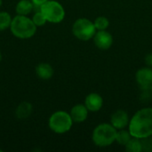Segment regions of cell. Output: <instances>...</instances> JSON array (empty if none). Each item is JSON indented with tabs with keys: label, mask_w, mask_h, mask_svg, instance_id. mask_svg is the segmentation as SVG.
<instances>
[{
	"label": "cell",
	"mask_w": 152,
	"mask_h": 152,
	"mask_svg": "<svg viewBox=\"0 0 152 152\" xmlns=\"http://www.w3.org/2000/svg\"><path fill=\"white\" fill-rule=\"evenodd\" d=\"M141 140H142V151L152 152V135Z\"/></svg>",
	"instance_id": "20"
},
{
	"label": "cell",
	"mask_w": 152,
	"mask_h": 152,
	"mask_svg": "<svg viewBox=\"0 0 152 152\" xmlns=\"http://www.w3.org/2000/svg\"><path fill=\"white\" fill-rule=\"evenodd\" d=\"M118 130L110 123L99 124L92 133V141L99 148H106L116 142Z\"/></svg>",
	"instance_id": "3"
},
{
	"label": "cell",
	"mask_w": 152,
	"mask_h": 152,
	"mask_svg": "<svg viewBox=\"0 0 152 152\" xmlns=\"http://www.w3.org/2000/svg\"><path fill=\"white\" fill-rule=\"evenodd\" d=\"M130 118L128 113L124 110H118L110 117V124L117 129H124L128 126Z\"/></svg>",
	"instance_id": "9"
},
{
	"label": "cell",
	"mask_w": 152,
	"mask_h": 152,
	"mask_svg": "<svg viewBox=\"0 0 152 152\" xmlns=\"http://www.w3.org/2000/svg\"><path fill=\"white\" fill-rule=\"evenodd\" d=\"M53 73H54L53 68L49 63L42 62L36 67V74L40 79L48 80L53 76Z\"/></svg>",
	"instance_id": "12"
},
{
	"label": "cell",
	"mask_w": 152,
	"mask_h": 152,
	"mask_svg": "<svg viewBox=\"0 0 152 152\" xmlns=\"http://www.w3.org/2000/svg\"><path fill=\"white\" fill-rule=\"evenodd\" d=\"M135 81L141 89H151L152 86V68L143 67L135 73Z\"/></svg>",
	"instance_id": "8"
},
{
	"label": "cell",
	"mask_w": 152,
	"mask_h": 152,
	"mask_svg": "<svg viewBox=\"0 0 152 152\" xmlns=\"http://www.w3.org/2000/svg\"><path fill=\"white\" fill-rule=\"evenodd\" d=\"M32 104L28 102H20L15 110V116L19 119H26L30 117L32 113Z\"/></svg>",
	"instance_id": "13"
},
{
	"label": "cell",
	"mask_w": 152,
	"mask_h": 152,
	"mask_svg": "<svg viewBox=\"0 0 152 152\" xmlns=\"http://www.w3.org/2000/svg\"><path fill=\"white\" fill-rule=\"evenodd\" d=\"M1 5H2V0H0V7H1Z\"/></svg>",
	"instance_id": "24"
},
{
	"label": "cell",
	"mask_w": 152,
	"mask_h": 152,
	"mask_svg": "<svg viewBox=\"0 0 152 152\" xmlns=\"http://www.w3.org/2000/svg\"><path fill=\"white\" fill-rule=\"evenodd\" d=\"M1 60H2V53H1V51H0V62H1Z\"/></svg>",
	"instance_id": "23"
},
{
	"label": "cell",
	"mask_w": 152,
	"mask_h": 152,
	"mask_svg": "<svg viewBox=\"0 0 152 152\" xmlns=\"http://www.w3.org/2000/svg\"><path fill=\"white\" fill-rule=\"evenodd\" d=\"M144 62L146 66L152 68V53H149L144 57Z\"/></svg>",
	"instance_id": "21"
},
{
	"label": "cell",
	"mask_w": 152,
	"mask_h": 152,
	"mask_svg": "<svg viewBox=\"0 0 152 152\" xmlns=\"http://www.w3.org/2000/svg\"><path fill=\"white\" fill-rule=\"evenodd\" d=\"M128 131L133 137L143 139L152 135V108L137 110L130 118Z\"/></svg>",
	"instance_id": "1"
},
{
	"label": "cell",
	"mask_w": 152,
	"mask_h": 152,
	"mask_svg": "<svg viewBox=\"0 0 152 152\" xmlns=\"http://www.w3.org/2000/svg\"><path fill=\"white\" fill-rule=\"evenodd\" d=\"M89 110L85 104H76L70 110V117L74 123H82L85 122L88 118Z\"/></svg>",
	"instance_id": "11"
},
{
	"label": "cell",
	"mask_w": 152,
	"mask_h": 152,
	"mask_svg": "<svg viewBox=\"0 0 152 152\" xmlns=\"http://www.w3.org/2000/svg\"><path fill=\"white\" fill-rule=\"evenodd\" d=\"M87 110L91 112H97L103 106V98L97 93H90L85 98V103Z\"/></svg>",
	"instance_id": "10"
},
{
	"label": "cell",
	"mask_w": 152,
	"mask_h": 152,
	"mask_svg": "<svg viewBox=\"0 0 152 152\" xmlns=\"http://www.w3.org/2000/svg\"><path fill=\"white\" fill-rule=\"evenodd\" d=\"M96 31L94 21L86 18H79L76 20L72 25V33L74 37L81 41L93 39Z\"/></svg>",
	"instance_id": "6"
},
{
	"label": "cell",
	"mask_w": 152,
	"mask_h": 152,
	"mask_svg": "<svg viewBox=\"0 0 152 152\" xmlns=\"http://www.w3.org/2000/svg\"><path fill=\"white\" fill-rule=\"evenodd\" d=\"M39 9L45 15L46 20L51 23H60L65 18L64 7L58 1L48 0L44 3Z\"/></svg>",
	"instance_id": "5"
},
{
	"label": "cell",
	"mask_w": 152,
	"mask_h": 152,
	"mask_svg": "<svg viewBox=\"0 0 152 152\" xmlns=\"http://www.w3.org/2000/svg\"><path fill=\"white\" fill-rule=\"evenodd\" d=\"M125 148L127 152H142V140L132 136L129 142L125 145Z\"/></svg>",
	"instance_id": "15"
},
{
	"label": "cell",
	"mask_w": 152,
	"mask_h": 152,
	"mask_svg": "<svg viewBox=\"0 0 152 152\" xmlns=\"http://www.w3.org/2000/svg\"><path fill=\"white\" fill-rule=\"evenodd\" d=\"M131 138H132V135H131V134L129 133L128 130H126L125 128L124 129L118 130L117 135H116V142L119 145L125 146L129 142V140Z\"/></svg>",
	"instance_id": "16"
},
{
	"label": "cell",
	"mask_w": 152,
	"mask_h": 152,
	"mask_svg": "<svg viewBox=\"0 0 152 152\" xmlns=\"http://www.w3.org/2000/svg\"><path fill=\"white\" fill-rule=\"evenodd\" d=\"M73 120L70 117V114L64 110L55 111L51 115L48 120V126L50 129L58 134H63L68 133L72 126Z\"/></svg>",
	"instance_id": "4"
},
{
	"label": "cell",
	"mask_w": 152,
	"mask_h": 152,
	"mask_svg": "<svg viewBox=\"0 0 152 152\" xmlns=\"http://www.w3.org/2000/svg\"><path fill=\"white\" fill-rule=\"evenodd\" d=\"M46 1H48V0H31V2L34 4V5H36V6H38V7H40L44 3H45Z\"/></svg>",
	"instance_id": "22"
},
{
	"label": "cell",
	"mask_w": 152,
	"mask_h": 152,
	"mask_svg": "<svg viewBox=\"0 0 152 152\" xmlns=\"http://www.w3.org/2000/svg\"><path fill=\"white\" fill-rule=\"evenodd\" d=\"M96 30H106L110 27V20L105 16H98L94 20Z\"/></svg>",
	"instance_id": "18"
},
{
	"label": "cell",
	"mask_w": 152,
	"mask_h": 152,
	"mask_svg": "<svg viewBox=\"0 0 152 152\" xmlns=\"http://www.w3.org/2000/svg\"><path fill=\"white\" fill-rule=\"evenodd\" d=\"M12 16L6 12H0V31L10 28L12 23Z\"/></svg>",
	"instance_id": "17"
},
{
	"label": "cell",
	"mask_w": 152,
	"mask_h": 152,
	"mask_svg": "<svg viewBox=\"0 0 152 152\" xmlns=\"http://www.w3.org/2000/svg\"><path fill=\"white\" fill-rule=\"evenodd\" d=\"M31 19H32L33 22L35 23V25H36L37 27H42V26H44V25L47 22V20H46L45 15L42 13V12L40 11V9H39L38 12H37L33 15V17H32Z\"/></svg>",
	"instance_id": "19"
},
{
	"label": "cell",
	"mask_w": 152,
	"mask_h": 152,
	"mask_svg": "<svg viewBox=\"0 0 152 152\" xmlns=\"http://www.w3.org/2000/svg\"><path fill=\"white\" fill-rule=\"evenodd\" d=\"M37 28L32 19L27 15L17 14L12 20L10 30L14 37L20 39H28L36 34Z\"/></svg>",
	"instance_id": "2"
},
{
	"label": "cell",
	"mask_w": 152,
	"mask_h": 152,
	"mask_svg": "<svg viewBox=\"0 0 152 152\" xmlns=\"http://www.w3.org/2000/svg\"><path fill=\"white\" fill-rule=\"evenodd\" d=\"M95 46L100 50H109L113 44L112 35L106 30H97L93 37Z\"/></svg>",
	"instance_id": "7"
},
{
	"label": "cell",
	"mask_w": 152,
	"mask_h": 152,
	"mask_svg": "<svg viewBox=\"0 0 152 152\" xmlns=\"http://www.w3.org/2000/svg\"><path fill=\"white\" fill-rule=\"evenodd\" d=\"M151 94H152V86L151 87Z\"/></svg>",
	"instance_id": "25"
},
{
	"label": "cell",
	"mask_w": 152,
	"mask_h": 152,
	"mask_svg": "<svg viewBox=\"0 0 152 152\" xmlns=\"http://www.w3.org/2000/svg\"><path fill=\"white\" fill-rule=\"evenodd\" d=\"M34 4L31 2V0H20L16 6H15V11L16 13L19 15H27L29 14L33 8H34Z\"/></svg>",
	"instance_id": "14"
}]
</instances>
